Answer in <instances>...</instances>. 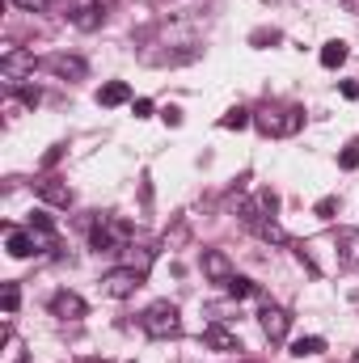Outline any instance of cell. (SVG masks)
Masks as SVG:
<instances>
[{
	"label": "cell",
	"instance_id": "6da1fadb",
	"mask_svg": "<svg viewBox=\"0 0 359 363\" xmlns=\"http://www.w3.org/2000/svg\"><path fill=\"white\" fill-rule=\"evenodd\" d=\"M131 241V224L127 220H118V216H97L89 228V245L93 250H101V254H110V250H118V245H127Z\"/></svg>",
	"mask_w": 359,
	"mask_h": 363
},
{
	"label": "cell",
	"instance_id": "7a4b0ae2",
	"mask_svg": "<svg viewBox=\"0 0 359 363\" xmlns=\"http://www.w3.org/2000/svg\"><path fill=\"white\" fill-rule=\"evenodd\" d=\"M144 330H148V338H174V334L182 330L178 304H170V300L148 304V308H144Z\"/></svg>",
	"mask_w": 359,
	"mask_h": 363
},
{
	"label": "cell",
	"instance_id": "3957f363",
	"mask_svg": "<svg viewBox=\"0 0 359 363\" xmlns=\"http://www.w3.org/2000/svg\"><path fill=\"white\" fill-rule=\"evenodd\" d=\"M0 72H4L9 89H17V85L34 72V51H26V47H4V51H0Z\"/></svg>",
	"mask_w": 359,
	"mask_h": 363
},
{
	"label": "cell",
	"instance_id": "277c9868",
	"mask_svg": "<svg viewBox=\"0 0 359 363\" xmlns=\"http://www.w3.org/2000/svg\"><path fill=\"white\" fill-rule=\"evenodd\" d=\"M140 283H144V274L136 271V267H114V271L101 274V291H106L110 300H127V296H136Z\"/></svg>",
	"mask_w": 359,
	"mask_h": 363
},
{
	"label": "cell",
	"instance_id": "5b68a950",
	"mask_svg": "<svg viewBox=\"0 0 359 363\" xmlns=\"http://www.w3.org/2000/svg\"><path fill=\"white\" fill-rule=\"evenodd\" d=\"M89 313V304L77 296V291H55L51 296V317H60V321H81Z\"/></svg>",
	"mask_w": 359,
	"mask_h": 363
},
{
	"label": "cell",
	"instance_id": "8992f818",
	"mask_svg": "<svg viewBox=\"0 0 359 363\" xmlns=\"http://www.w3.org/2000/svg\"><path fill=\"white\" fill-rule=\"evenodd\" d=\"M258 321H263V334H267L270 342H283V338H287V330H292V317H287L279 304H267V308L258 313Z\"/></svg>",
	"mask_w": 359,
	"mask_h": 363
},
{
	"label": "cell",
	"instance_id": "52a82bcc",
	"mask_svg": "<svg viewBox=\"0 0 359 363\" xmlns=\"http://www.w3.org/2000/svg\"><path fill=\"white\" fill-rule=\"evenodd\" d=\"M254 123H258V131H267V135H292L296 127H300V114L296 110H287V114H254Z\"/></svg>",
	"mask_w": 359,
	"mask_h": 363
},
{
	"label": "cell",
	"instance_id": "ba28073f",
	"mask_svg": "<svg viewBox=\"0 0 359 363\" xmlns=\"http://www.w3.org/2000/svg\"><path fill=\"white\" fill-rule=\"evenodd\" d=\"M203 274H207L211 283H228V279L237 274V267L228 262L224 250H203Z\"/></svg>",
	"mask_w": 359,
	"mask_h": 363
},
{
	"label": "cell",
	"instance_id": "9c48e42d",
	"mask_svg": "<svg viewBox=\"0 0 359 363\" xmlns=\"http://www.w3.org/2000/svg\"><path fill=\"white\" fill-rule=\"evenodd\" d=\"M47 68H51L55 77H64V81H81V77L89 72V64H85L81 55H51Z\"/></svg>",
	"mask_w": 359,
	"mask_h": 363
},
{
	"label": "cell",
	"instance_id": "30bf717a",
	"mask_svg": "<svg viewBox=\"0 0 359 363\" xmlns=\"http://www.w3.org/2000/svg\"><path fill=\"white\" fill-rule=\"evenodd\" d=\"M203 342H207L211 351H228V355H233V351H241L237 334H233V330H224V325H207V330H203Z\"/></svg>",
	"mask_w": 359,
	"mask_h": 363
},
{
	"label": "cell",
	"instance_id": "8fae6325",
	"mask_svg": "<svg viewBox=\"0 0 359 363\" xmlns=\"http://www.w3.org/2000/svg\"><path fill=\"white\" fill-rule=\"evenodd\" d=\"M334 245H338V258L347 267H359V228H338Z\"/></svg>",
	"mask_w": 359,
	"mask_h": 363
},
{
	"label": "cell",
	"instance_id": "7c38bea8",
	"mask_svg": "<svg viewBox=\"0 0 359 363\" xmlns=\"http://www.w3.org/2000/svg\"><path fill=\"white\" fill-rule=\"evenodd\" d=\"M38 194H43V203H51V207H72V190L55 178L38 182Z\"/></svg>",
	"mask_w": 359,
	"mask_h": 363
},
{
	"label": "cell",
	"instance_id": "4fadbf2b",
	"mask_svg": "<svg viewBox=\"0 0 359 363\" xmlns=\"http://www.w3.org/2000/svg\"><path fill=\"white\" fill-rule=\"evenodd\" d=\"M123 101H131V85H123V81H110L97 89V106H123Z\"/></svg>",
	"mask_w": 359,
	"mask_h": 363
},
{
	"label": "cell",
	"instance_id": "5bb4252c",
	"mask_svg": "<svg viewBox=\"0 0 359 363\" xmlns=\"http://www.w3.org/2000/svg\"><path fill=\"white\" fill-rule=\"evenodd\" d=\"M347 55H351V51H347V43H343V38H334V43H326V47H321V68H343V64H347Z\"/></svg>",
	"mask_w": 359,
	"mask_h": 363
},
{
	"label": "cell",
	"instance_id": "9a60e30c",
	"mask_svg": "<svg viewBox=\"0 0 359 363\" xmlns=\"http://www.w3.org/2000/svg\"><path fill=\"white\" fill-rule=\"evenodd\" d=\"M254 233H258L263 241H270V245H287V233H283V224H279L275 216H270V220H258Z\"/></svg>",
	"mask_w": 359,
	"mask_h": 363
},
{
	"label": "cell",
	"instance_id": "2e32d148",
	"mask_svg": "<svg viewBox=\"0 0 359 363\" xmlns=\"http://www.w3.org/2000/svg\"><path fill=\"white\" fill-rule=\"evenodd\" d=\"M321 351H326V338H313V334L292 342V355H296V359H309V355H321Z\"/></svg>",
	"mask_w": 359,
	"mask_h": 363
},
{
	"label": "cell",
	"instance_id": "e0dca14e",
	"mask_svg": "<svg viewBox=\"0 0 359 363\" xmlns=\"http://www.w3.org/2000/svg\"><path fill=\"white\" fill-rule=\"evenodd\" d=\"M72 26H77V30H97V26H101V4H85V9H77Z\"/></svg>",
	"mask_w": 359,
	"mask_h": 363
},
{
	"label": "cell",
	"instance_id": "ac0fdd59",
	"mask_svg": "<svg viewBox=\"0 0 359 363\" xmlns=\"http://www.w3.org/2000/svg\"><path fill=\"white\" fill-rule=\"evenodd\" d=\"M224 291H228V296H233V300H245V296H254V291H258V287H254V283H250V279H245V274H233V279H228V283H224Z\"/></svg>",
	"mask_w": 359,
	"mask_h": 363
},
{
	"label": "cell",
	"instance_id": "d6986e66",
	"mask_svg": "<svg viewBox=\"0 0 359 363\" xmlns=\"http://www.w3.org/2000/svg\"><path fill=\"white\" fill-rule=\"evenodd\" d=\"M250 123H254V118H250V110H241V106H237V110H228V114L220 118V127H224V131H241V127H250Z\"/></svg>",
	"mask_w": 359,
	"mask_h": 363
},
{
	"label": "cell",
	"instance_id": "ffe728a7",
	"mask_svg": "<svg viewBox=\"0 0 359 363\" xmlns=\"http://www.w3.org/2000/svg\"><path fill=\"white\" fill-rule=\"evenodd\" d=\"M0 304H4V313L13 317V313H17V304H21V287H17V283H4V291H0Z\"/></svg>",
	"mask_w": 359,
	"mask_h": 363
},
{
	"label": "cell",
	"instance_id": "44dd1931",
	"mask_svg": "<svg viewBox=\"0 0 359 363\" xmlns=\"http://www.w3.org/2000/svg\"><path fill=\"white\" fill-rule=\"evenodd\" d=\"M313 211H317L321 220H334V211H338V199H334V194H326V199H321V203H317Z\"/></svg>",
	"mask_w": 359,
	"mask_h": 363
},
{
	"label": "cell",
	"instance_id": "7402d4cb",
	"mask_svg": "<svg viewBox=\"0 0 359 363\" xmlns=\"http://www.w3.org/2000/svg\"><path fill=\"white\" fill-rule=\"evenodd\" d=\"M338 165L343 169H359V148H343L338 152Z\"/></svg>",
	"mask_w": 359,
	"mask_h": 363
},
{
	"label": "cell",
	"instance_id": "603a6c76",
	"mask_svg": "<svg viewBox=\"0 0 359 363\" xmlns=\"http://www.w3.org/2000/svg\"><path fill=\"white\" fill-rule=\"evenodd\" d=\"M131 110H136V118H153V101H148V97H136Z\"/></svg>",
	"mask_w": 359,
	"mask_h": 363
},
{
	"label": "cell",
	"instance_id": "cb8c5ba5",
	"mask_svg": "<svg viewBox=\"0 0 359 363\" xmlns=\"http://www.w3.org/2000/svg\"><path fill=\"white\" fill-rule=\"evenodd\" d=\"M17 97H21L26 106H38V97H43V93H38V89H30V85H17Z\"/></svg>",
	"mask_w": 359,
	"mask_h": 363
},
{
	"label": "cell",
	"instance_id": "d4e9b609",
	"mask_svg": "<svg viewBox=\"0 0 359 363\" xmlns=\"http://www.w3.org/2000/svg\"><path fill=\"white\" fill-rule=\"evenodd\" d=\"M9 4H17V9H30V13H38V9H47L51 0H9Z\"/></svg>",
	"mask_w": 359,
	"mask_h": 363
},
{
	"label": "cell",
	"instance_id": "484cf974",
	"mask_svg": "<svg viewBox=\"0 0 359 363\" xmlns=\"http://www.w3.org/2000/svg\"><path fill=\"white\" fill-rule=\"evenodd\" d=\"M161 118H165L170 127H178V123H182V110H178V106H165V110H161Z\"/></svg>",
	"mask_w": 359,
	"mask_h": 363
},
{
	"label": "cell",
	"instance_id": "4316f807",
	"mask_svg": "<svg viewBox=\"0 0 359 363\" xmlns=\"http://www.w3.org/2000/svg\"><path fill=\"white\" fill-rule=\"evenodd\" d=\"M343 97H359V85H351V81H347V85H343Z\"/></svg>",
	"mask_w": 359,
	"mask_h": 363
},
{
	"label": "cell",
	"instance_id": "83f0119b",
	"mask_svg": "<svg viewBox=\"0 0 359 363\" xmlns=\"http://www.w3.org/2000/svg\"><path fill=\"white\" fill-rule=\"evenodd\" d=\"M347 4V13H359V0H343Z\"/></svg>",
	"mask_w": 359,
	"mask_h": 363
},
{
	"label": "cell",
	"instance_id": "f1b7e54d",
	"mask_svg": "<svg viewBox=\"0 0 359 363\" xmlns=\"http://www.w3.org/2000/svg\"><path fill=\"white\" fill-rule=\"evenodd\" d=\"M351 363H359V355H355V359H351Z\"/></svg>",
	"mask_w": 359,
	"mask_h": 363
}]
</instances>
